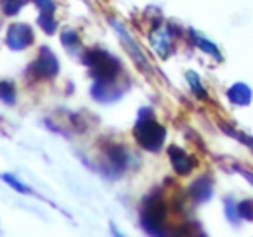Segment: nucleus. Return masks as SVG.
I'll return each instance as SVG.
<instances>
[{"label": "nucleus", "mask_w": 253, "mask_h": 237, "mask_svg": "<svg viewBox=\"0 0 253 237\" xmlns=\"http://www.w3.org/2000/svg\"><path fill=\"white\" fill-rule=\"evenodd\" d=\"M187 81H189V85H191V90H193L198 97H201V99L207 97V92H205L203 85H201L200 77H198L194 71H189V73H187Z\"/></svg>", "instance_id": "obj_12"}, {"label": "nucleus", "mask_w": 253, "mask_h": 237, "mask_svg": "<svg viewBox=\"0 0 253 237\" xmlns=\"http://www.w3.org/2000/svg\"><path fill=\"white\" fill-rule=\"evenodd\" d=\"M113 26L118 30V35L122 37L123 43H125L126 50H128V54L132 56V59L135 61V64H137V66H141V68H144V70H146V68H149V63H148V59H146L144 52L139 49V45L134 42V39H132V37L126 33V30L123 28V26H120L118 23H115V21H113Z\"/></svg>", "instance_id": "obj_7"}, {"label": "nucleus", "mask_w": 253, "mask_h": 237, "mask_svg": "<svg viewBox=\"0 0 253 237\" xmlns=\"http://www.w3.org/2000/svg\"><path fill=\"white\" fill-rule=\"evenodd\" d=\"M196 43H198V47H200L201 50H205V52H208V54H210V56H215V57H217V59H222L220 52H218L217 47H215L211 42H208V40L201 39V37H196Z\"/></svg>", "instance_id": "obj_15"}, {"label": "nucleus", "mask_w": 253, "mask_h": 237, "mask_svg": "<svg viewBox=\"0 0 253 237\" xmlns=\"http://www.w3.org/2000/svg\"><path fill=\"white\" fill-rule=\"evenodd\" d=\"M0 99H2L5 104H12L16 99L14 85L9 83V81H2V83H0Z\"/></svg>", "instance_id": "obj_13"}, {"label": "nucleus", "mask_w": 253, "mask_h": 237, "mask_svg": "<svg viewBox=\"0 0 253 237\" xmlns=\"http://www.w3.org/2000/svg\"><path fill=\"white\" fill-rule=\"evenodd\" d=\"M2 178H4V180L7 182L12 189H16L18 192H21V194H32V191H30L26 185H23L16 177H12V175H2Z\"/></svg>", "instance_id": "obj_17"}, {"label": "nucleus", "mask_w": 253, "mask_h": 237, "mask_svg": "<svg viewBox=\"0 0 253 237\" xmlns=\"http://www.w3.org/2000/svg\"><path fill=\"white\" fill-rule=\"evenodd\" d=\"M191 194H193V198L196 199V201H205V199H208V198H210V194H211L210 180H208L207 177L196 180L193 184V187H191Z\"/></svg>", "instance_id": "obj_10"}, {"label": "nucleus", "mask_w": 253, "mask_h": 237, "mask_svg": "<svg viewBox=\"0 0 253 237\" xmlns=\"http://www.w3.org/2000/svg\"><path fill=\"white\" fill-rule=\"evenodd\" d=\"M35 40L32 28L28 25H23V23H14V25L9 26L7 32V45L14 50H23L26 47H30Z\"/></svg>", "instance_id": "obj_5"}, {"label": "nucleus", "mask_w": 253, "mask_h": 237, "mask_svg": "<svg viewBox=\"0 0 253 237\" xmlns=\"http://www.w3.org/2000/svg\"><path fill=\"white\" fill-rule=\"evenodd\" d=\"M165 211H167V206L165 202L162 201V198H148V201L144 202V208H142L141 213V220H142V225L144 229H148L151 234H163L160 230L162 227V222L165 218Z\"/></svg>", "instance_id": "obj_3"}, {"label": "nucleus", "mask_w": 253, "mask_h": 237, "mask_svg": "<svg viewBox=\"0 0 253 237\" xmlns=\"http://www.w3.org/2000/svg\"><path fill=\"white\" fill-rule=\"evenodd\" d=\"M25 5V0H0V7L7 16H16Z\"/></svg>", "instance_id": "obj_11"}, {"label": "nucleus", "mask_w": 253, "mask_h": 237, "mask_svg": "<svg viewBox=\"0 0 253 237\" xmlns=\"http://www.w3.org/2000/svg\"><path fill=\"white\" fill-rule=\"evenodd\" d=\"M84 61L90 68L92 75L95 78V83L92 87V95L99 101H113L116 99L111 90L115 88V80L122 73V64L116 57L101 49H90L84 54Z\"/></svg>", "instance_id": "obj_1"}, {"label": "nucleus", "mask_w": 253, "mask_h": 237, "mask_svg": "<svg viewBox=\"0 0 253 237\" xmlns=\"http://www.w3.org/2000/svg\"><path fill=\"white\" fill-rule=\"evenodd\" d=\"M227 97L238 106H246L252 101V90L246 83H236L227 90Z\"/></svg>", "instance_id": "obj_9"}, {"label": "nucleus", "mask_w": 253, "mask_h": 237, "mask_svg": "<svg viewBox=\"0 0 253 237\" xmlns=\"http://www.w3.org/2000/svg\"><path fill=\"white\" fill-rule=\"evenodd\" d=\"M39 25L42 26V30L45 33H54L56 30V19H54V14H40L39 18Z\"/></svg>", "instance_id": "obj_14"}, {"label": "nucleus", "mask_w": 253, "mask_h": 237, "mask_svg": "<svg viewBox=\"0 0 253 237\" xmlns=\"http://www.w3.org/2000/svg\"><path fill=\"white\" fill-rule=\"evenodd\" d=\"M33 2L39 5L40 14H54V9H56V5H54L52 0H33Z\"/></svg>", "instance_id": "obj_18"}, {"label": "nucleus", "mask_w": 253, "mask_h": 237, "mask_svg": "<svg viewBox=\"0 0 253 237\" xmlns=\"http://www.w3.org/2000/svg\"><path fill=\"white\" fill-rule=\"evenodd\" d=\"M134 137L141 147H144L146 151L156 153V151H160L163 147L167 132L155 119L151 109H141L134 128Z\"/></svg>", "instance_id": "obj_2"}, {"label": "nucleus", "mask_w": 253, "mask_h": 237, "mask_svg": "<svg viewBox=\"0 0 253 237\" xmlns=\"http://www.w3.org/2000/svg\"><path fill=\"white\" fill-rule=\"evenodd\" d=\"M57 71H59V63H57L56 56L47 47H43L39 54V59L30 66L28 73L39 80H49V78L56 77Z\"/></svg>", "instance_id": "obj_4"}, {"label": "nucleus", "mask_w": 253, "mask_h": 237, "mask_svg": "<svg viewBox=\"0 0 253 237\" xmlns=\"http://www.w3.org/2000/svg\"><path fill=\"white\" fill-rule=\"evenodd\" d=\"M238 211H239V216L243 218H248V220H253V202L250 201H245L238 206Z\"/></svg>", "instance_id": "obj_19"}, {"label": "nucleus", "mask_w": 253, "mask_h": 237, "mask_svg": "<svg viewBox=\"0 0 253 237\" xmlns=\"http://www.w3.org/2000/svg\"><path fill=\"white\" fill-rule=\"evenodd\" d=\"M149 40L153 43V49L156 50V54L162 57L169 56L170 49V33L167 28H156L155 32L149 35Z\"/></svg>", "instance_id": "obj_8"}, {"label": "nucleus", "mask_w": 253, "mask_h": 237, "mask_svg": "<svg viewBox=\"0 0 253 237\" xmlns=\"http://www.w3.org/2000/svg\"><path fill=\"white\" fill-rule=\"evenodd\" d=\"M61 40H63L64 45L70 47V49L80 45V39H78V35L73 32V30H64V33L61 35Z\"/></svg>", "instance_id": "obj_16"}, {"label": "nucleus", "mask_w": 253, "mask_h": 237, "mask_svg": "<svg viewBox=\"0 0 253 237\" xmlns=\"http://www.w3.org/2000/svg\"><path fill=\"white\" fill-rule=\"evenodd\" d=\"M169 156H170V161H172V166L175 168V171L180 175L191 173V170L196 166V161L193 159V156H189L186 151H182L177 146L169 147Z\"/></svg>", "instance_id": "obj_6"}]
</instances>
